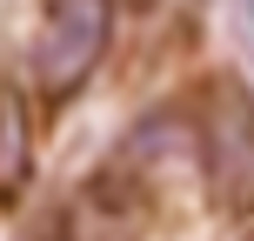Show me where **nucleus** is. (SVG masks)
<instances>
[{
  "label": "nucleus",
  "mask_w": 254,
  "mask_h": 241,
  "mask_svg": "<svg viewBox=\"0 0 254 241\" xmlns=\"http://www.w3.org/2000/svg\"><path fill=\"white\" fill-rule=\"evenodd\" d=\"M194 167L221 215L254 221V94L241 80H207L194 114Z\"/></svg>",
  "instance_id": "nucleus-1"
},
{
  "label": "nucleus",
  "mask_w": 254,
  "mask_h": 241,
  "mask_svg": "<svg viewBox=\"0 0 254 241\" xmlns=\"http://www.w3.org/2000/svg\"><path fill=\"white\" fill-rule=\"evenodd\" d=\"M34 161V127H27V101L20 87H0V201H13Z\"/></svg>",
  "instance_id": "nucleus-4"
},
{
  "label": "nucleus",
  "mask_w": 254,
  "mask_h": 241,
  "mask_svg": "<svg viewBox=\"0 0 254 241\" xmlns=\"http://www.w3.org/2000/svg\"><path fill=\"white\" fill-rule=\"evenodd\" d=\"M107 34H114V0H47V20L34 34V61H27L47 107H67L94 80Z\"/></svg>",
  "instance_id": "nucleus-2"
},
{
  "label": "nucleus",
  "mask_w": 254,
  "mask_h": 241,
  "mask_svg": "<svg viewBox=\"0 0 254 241\" xmlns=\"http://www.w3.org/2000/svg\"><path fill=\"white\" fill-rule=\"evenodd\" d=\"M61 241H161V215H154L147 181L127 161L101 167L61 215Z\"/></svg>",
  "instance_id": "nucleus-3"
}]
</instances>
